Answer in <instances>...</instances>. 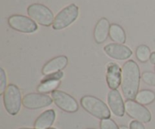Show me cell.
<instances>
[{
	"label": "cell",
	"instance_id": "obj_6",
	"mask_svg": "<svg viewBox=\"0 0 155 129\" xmlns=\"http://www.w3.org/2000/svg\"><path fill=\"white\" fill-rule=\"evenodd\" d=\"M125 112L129 116L140 122L148 123L151 120V114L149 110L133 100L126 101Z\"/></svg>",
	"mask_w": 155,
	"mask_h": 129
},
{
	"label": "cell",
	"instance_id": "obj_9",
	"mask_svg": "<svg viewBox=\"0 0 155 129\" xmlns=\"http://www.w3.org/2000/svg\"><path fill=\"white\" fill-rule=\"evenodd\" d=\"M52 98L41 93H30L23 98L22 104L29 110H37L48 107L52 104Z\"/></svg>",
	"mask_w": 155,
	"mask_h": 129
},
{
	"label": "cell",
	"instance_id": "obj_14",
	"mask_svg": "<svg viewBox=\"0 0 155 129\" xmlns=\"http://www.w3.org/2000/svg\"><path fill=\"white\" fill-rule=\"evenodd\" d=\"M110 23L105 18H102L97 22L94 29V39L95 42L101 44L107 40L110 32Z\"/></svg>",
	"mask_w": 155,
	"mask_h": 129
},
{
	"label": "cell",
	"instance_id": "obj_27",
	"mask_svg": "<svg viewBox=\"0 0 155 129\" xmlns=\"http://www.w3.org/2000/svg\"><path fill=\"white\" fill-rule=\"evenodd\" d=\"M19 129H36V128H21Z\"/></svg>",
	"mask_w": 155,
	"mask_h": 129
},
{
	"label": "cell",
	"instance_id": "obj_17",
	"mask_svg": "<svg viewBox=\"0 0 155 129\" xmlns=\"http://www.w3.org/2000/svg\"><path fill=\"white\" fill-rule=\"evenodd\" d=\"M136 101L142 105H148L154 101L155 93L151 90H142L136 95Z\"/></svg>",
	"mask_w": 155,
	"mask_h": 129
},
{
	"label": "cell",
	"instance_id": "obj_8",
	"mask_svg": "<svg viewBox=\"0 0 155 129\" xmlns=\"http://www.w3.org/2000/svg\"><path fill=\"white\" fill-rule=\"evenodd\" d=\"M51 98L58 107L67 113H75L79 106L77 101L68 94L62 91L55 90L51 92Z\"/></svg>",
	"mask_w": 155,
	"mask_h": 129
},
{
	"label": "cell",
	"instance_id": "obj_12",
	"mask_svg": "<svg viewBox=\"0 0 155 129\" xmlns=\"http://www.w3.org/2000/svg\"><path fill=\"white\" fill-rule=\"evenodd\" d=\"M68 63V58L66 56H58L47 62L42 69L43 75L48 76L58 73L64 69Z\"/></svg>",
	"mask_w": 155,
	"mask_h": 129
},
{
	"label": "cell",
	"instance_id": "obj_26",
	"mask_svg": "<svg viewBox=\"0 0 155 129\" xmlns=\"http://www.w3.org/2000/svg\"><path fill=\"white\" fill-rule=\"evenodd\" d=\"M120 129H130V128H127V127L125 126V125H122V126L120 127Z\"/></svg>",
	"mask_w": 155,
	"mask_h": 129
},
{
	"label": "cell",
	"instance_id": "obj_21",
	"mask_svg": "<svg viewBox=\"0 0 155 129\" xmlns=\"http://www.w3.org/2000/svg\"><path fill=\"white\" fill-rule=\"evenodd\" d=\"M142 79L145 84L155 87V73H143V74L142 75Z\"/></svg>",
	"mask_w": 155,
	"mask_h": 129
},
{
	"label": "cell",
	"instance_id": "obj_11",
	"mask_svg": "<svg viewBox=\"0 0 155 129\" xmlns=\"http://www.w3.org/2000/svg\"><path fill=\"white\" fill-rule=\"evenodd\" d=\"M107 103L112 113L118 117L124 116L125 113V103L120 94L117 89L111 90L107 95Z\"/></svg>",
	"mask_w": 155,
	"mask_h": 129
},
{
	"label": "cell",
	"instance_id": "obj_13",
	"mask_svg": "<svg viewBox=\"0 0 155 129\" xmlns=\"http://www.w3.org/2000/svg\"><path fill=\"white\" fill-rule=\"evenodd\" d=\"M121 73L122 71L120 67L117 63H111L107 66L106 81L111 90L117 89L121 84Z\"/></svg>",
	"mask_w": 155,
	"mask_h": 129
},
{
	"label": "cell",
	"instance_id": "obj_3",
	"mask_svg": "<svg viewBox=\"0 0 155 129\" xmlns=\"http://www.w3.org/2000/svg\"><path fill=\"white\" fill-rule=\"evenodd\" d=\"M22 100L20 89L15 85H8L3 94V101L6 111L12 116L18 114L21 110Z\"/></svg>",
	"mask_w": 155,
	"mask_h": 129
},
{
	"label": "cell",
	"instance_id": "obj_23",
	"mask_svg": "<svg viewBox=\"0 0 155 129\" xmlns=\"http://www.w3.org/2000/svg\"><path fill=\"white\" fill-rule=\"evenodd\" d=\"M64 73L61 71H60V72L54 73L45 76V77L42 79V81H60L61 79H62Z\"/></svg>",
	"mask_w": 155,
	"mask_h": 129
},
{
	"label": "cell",
	"instance_id": "obj_19",
	"mask_svg": "<svg viewBox=\"0 0 155 129\" xmlns=\"http://www.w3.org/2000/svg\"><path fill=\"white\" fill-rule=\"evenodd\" d=\"M151 50L147 45H141L136 48V58L142 63H145L149 60L151 57Z\"/></svg>",
	"mask_w": 155,
	"mask_h": 129
},
{
	"label": "cell",
	"instance_id": "obj_25",
	"mask_svg": "<svg viewBox=\"0 0 155 129\" xmlns=\"http://www.w3.org/2000/svg\"><path fill=\"white\" fill-rule=\"evenodd\" d=\"M149 60H150V62H151V63H152V64L155 65V51L151 53Z\"/></svg>",
	"mask_w": 155,
	"mask_h": 129
},
{
	"label": "cell",
	"instance_id": "obj_4",
	"mask_svg": "<svg viewBox=\"0 0 155 129\" xmlns=\"http://www.w3.org/2000/svg\"><path fill=\"white\" fill-rule=\"evenodd\" d=\"M79 15V8L75 4H71L58 12L54 18L52 28L61 30L66 28L77 20Z\"/></svg>",
	"mask_w": 155,
	"mask_h": 129
},
{
	"label": "cell",
	"instance_id": "obj_15",
	"mask_svg": "<svg viewBox=\"0 0 155 129\" xmlns=\"http://www.w3.org/2000/svg\"><path fill=\"white\" fill-rule=\"evenodd\" d=\"M55 119V112L53 110H48L43 112L34 122V128L48 129L51 128Z\"/></svg>",
	"mask_w": 155,
	"mask_h": 129
},
{
	"label": "cell",
	"instance_id": "obj_22",
	"mask_svg": "<svg viewBox=\"0 0 155 129\" xmlns=\"http://www.w3.org/2000/svg\"><path fill=\"white\" fill-rule=\"evenodd\" d=\"M7 76L2 68H0V95H3L7 89Z\"/></svg>",
	"mask_w": 155,
	"mask_h": 129
},
{
	"label": "cell",
	"instance_id": "obj_29",
	"mask_svg": "<svg viewBox=\"0 0 155 129\" xmlns=\"http://www.w3.org/2000/svg\"><path fill=\"white\" fill-rule=\"evenodd\" d=\"M88 129H95V128H88Z\"/></svg>",
	"mask_w": 155,
	"mask_h": 129
},
{
	"label": "cell",
	"instance_id": "obj_28",
	"mask_svg": "<svg viewBox=\"0 0 155 129\" xmlns=\"http://www.w3.org/2000/svg\"><path fill=\"white\" fill-rule=\"evenodd\" d=\"M48 129H57V128H48Z\"/></svg>",
	"mask_w": 155,
	"mask_h": 129
},
{
	"label": "cell",
	"instance_id": "obj_1",
	"mask_svg": "<svg viewBox=\"0 0 155 129\" xmlns=\"http://www.w3.org/2000/svg\"><path fill=\"white\" fill-rule=\"evenodd\" d=\"M140 69L133 60L124 64L121 73V89L127 100H134L140 86Z\"/></svg>",
	"mask_w": 155,
	"mask_h": 129
},
{
	"label": "cell",
	"instance_id": "obj_10",
	"mask_svg": "<svg viewBox=\"0 0 155 129\" xmlns=\"http://www.w3.org/2000/svg\"><path fill=\"white\" fill-rule=\"evenodd\" d=\"M104 51L110 58L119 60H127L133 54V51L129 47L117 43H110L105 45Z\"/></svg>",
	"mask_w": 155,
	"mask_h": 129
},
{
	"label": "cell",
	"instance_id": "obj_2",
	"mask_svg": "<svg viewBox=\"0 0 155 129\" xmlns=\"http://www.w3.org/2000/svg\"><path fill=\"white\" fill-rule=\"evenodd\" d=\"M80 104L87 113L97 119L102 120L110 117V112L107 106L95 97L86 95L81 98Z\"/></svg>",
	"mask_w": 155,
	"mask_h": 129
},
{
	"label": "cell",
	"instance_id": "obj_7",
	"mask_svg": "<svg viewBox=\"0 0 155 129\" xmlns=\"http://www.w3.org/2000/svg\"><path fill=\"white\" fill-rule=\"evenodd\" d=\"M8 23L12 29L21 33H32L38 29L37 24L33 19L24 15H12L8 19Z\"/></svg>",
	"mask_w": 155,
	"mask_h": 129
},
{
	"label": "cell",
	"instance_id": "obj_5",
	"mask_svg": "<svg viewBox=\"0 0 155 129\" xmlns=\"http://www.w3.org/2000/svg\"><path fill=\"white\" fill-rule=\"evenodd\" d=\"M27 14L31 19L44 27H49L53 24L54 15L52 11L42 4H32L27 8Z\"/></svg>",
	"mask_w": 155,
	"mask_h": 129
},
{
	"label": "cell",
	"instance_id": "obj_24",
	"mask_svg": "<svg viewBox=\"0 0 155 129\" xmlns=\"http://www.w3.org/2000/svg\"><path fill=\"white\" fill-rule=\"evenodd\" d=\"M130 129H145L142 122L139 121H132L130 124Z\"/></svg>",
	"mask_w": 155,
	"mask_h": 129
},
{
	"label": "cell",
	"instance_id": "obj_30",
	"mask_svg": "<svg viewBox=\"0 0 155 129\" xmlns=\"http://www.w3.org/2000/svg\"><path fill=\"white\" fill-rule=\"evenodd\" d=\"M154 72H155V66H154Z\"/></svg>",
	"mask_w": 155,
	"mask_h": 129
},
{
	"label": "cell",
	"instance_id": "obj_18",
	"mask_svg": "<svg viewBox=\"0 0 155 129\" xmlns=\"http://www.w3.org/2000/svg\"><path fill=\"white\" fill-rule=\"evenodd\" d=\"M60 83V81H41V83L37 87V91L41 94L53 92L57 89Z\"/></svg>",
	"mask_w": 155,
	"mask_h": 129
},
{
	"label": "cell",
	"instance_id": "obj_20",
	"mask_svg": "<svg viewBox=\"0 0 155 129\" xmlns=\"http://www.w3.org/2000/svg\"><path fill=\"white\" fill-rule=\"evenodd\" d=\"M100 129H120V128L113 119L109 118L101 120Z\"/></svg>",
	"mask_w": 155,
	"mask_h": 129
},
{
	"label": "cell",
	"instance_id": "obj_16",
	"mask_svg": "<svg viewBox=\"0 0 155 129\" xmlns=\"http://www.w3.org/2000/svg\"><path fill=\"white\" fill-rule=\"evenodd\" d=\"M109 36L113 42L117 44H124L127 40V36L122 27L117 24L110 25Z\"/></svg>",
	"mask_w": 155,
	"mask_h": 129
}]
</instances>
